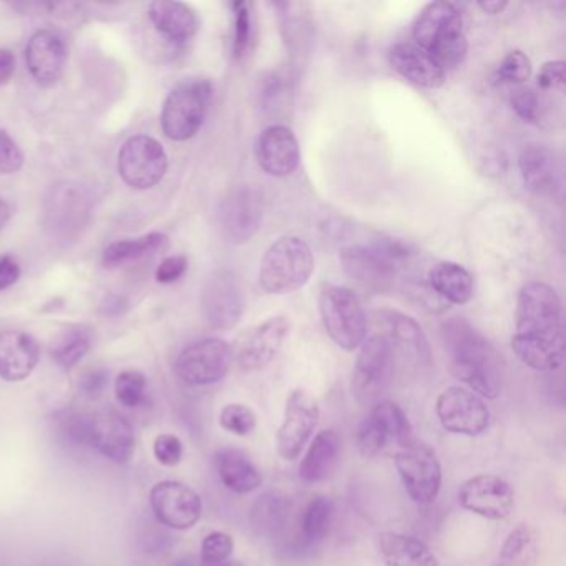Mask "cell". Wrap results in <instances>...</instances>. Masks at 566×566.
<instances>
[{
	"instance_id": "cell-1",
	"label": "cell",
	"mask_w": 566,
	"mask_h": 566,
	"mask_svg": "<svg viewBox=\"0 0 566 566\" xmlns=\"http://www.w3.org/2000/svg\"><path fill=\"white\" fill-rule=\"evenodd\" d=\"M511 350L520 363L539 373L562 367L565 359L562 300L549 284L532 281L521 287Z\"/></svg>"
},
{
	"instance_id": "cell-2",
	"label": "cell",
	"mask_w": 566,
	"mask_h": 566,
	"mask_svg": "<svg viewBox=\"0 0 566 566\" xmlns=\"http://www.w3.org/2000/svg\"><path fill=\"white\" fill-rule=\"evenodd\" d=\"M449 369L482 399H497L504 389V361L494 344L467 319L452 318L443 326Z\"/></svg>"
},
{
	"instance_id": "cell-3",
	"label": "cell",
	"mask_w": 566,
	"mask_h": 566,
	"mask_svg": "<svg viewBox=\"0 0 566 566\" xmlns=\"http://www.w3.org/2000/svg\"><path fill=\"white\" fill-rule=\"evenodd\" d=\"M414 44L444 70L456 69L465 60L467 42L463 19L450 2H431L422 9L414 24Z\"/></svg>"
},
{
	"instance_id": "cell-4",
	"label": "cell",
	"mask_w": 566,
	"mask_h": 566,
	"mask_svg": "<svg viewBox=\"0 0 566 566\" xmlns=\"http://www.w3.org/2000/svg\"><path fill=\"white\" fill-rule=\"evenodd\" d=\"M315 273V256L304 239L283 236L264 252L259 264V286L264 293H294L306 286Z\"/></svg>"
},
{
	"instance_id": "cell-5",
	"label": "cell",
	"mask_w": 566,
	"mask_h": 566,
	"mask_svg": "<svg viewBox=\"0 0 566 566\" xmlns=\"http://www.w3.org/2000/svg\"><path fill=\"white\" fill-rule=\"evenodd\" d=\"M213 101V85L207 79H188L178 83L162 108L163 133L173 142H187L193 139L210 111Z\"/></svg>"
},
{
	"instance_id": "cell-6",
	"label": "cell",
	"mask_w": 566,
	"mask_h": 566,
	"mask_svg": "<svg viewBox=\"0 0 566 566\" xmlns=\"http://www.w3.org/2000/svg\"><path fill=\"white\" fill-rule=\"evenodd\" d=\"M408 258L409 249L394 239H380L374 246H347L339 256L344 273L370 291L392 287L399 264Z\"/></svg>"
},
{
	"instance_id": "cell-7",
	"label": "cell",
	"mask_w": 566,
	"mask_h": 566,
	"mask_svg": "<svg viewBox=\"0 0 566 566\" xmlns=\"http://www.w3.org/2000/svg\"><path fill=\"white\" fill-rule=\"evenodd\" d=\"M319 313L329 338L341 350L353 353L367 338V316L356 293L350 287H322L319 294Z\"/></svg>"
},
{
	"instance_id": "cell-8",
	"label": "cell",
	"mask_w": 566,
	"mask_h": 566,
	"mask_svg": "<svg viewBox=\"0 0 566 566\" xmlns=\"http://www.w3.org/2000/svg\"><path fill=\"white\" fill-rule=\"evenodd\" d=\"M91 193L79 181H59L44 198V225L54 238H76L91 220Z\"/></svg>"
},
{
	"instance_id": "cell-9",
	"label": "cell",
	"mask_w": 566,
	"mask_h": 566,
	"mask_svg": "<svg viewBox=\"0 0 566 566\" xmlns=\"http://www.w3.org/2000/svg\"><path fill=\"white\" fill-rule=\"evenodd\" d=\"M357 447L364 457H376L389 447L402 449L414 440L408 414L396 402L379 401L357 428Z\"/></svg>"
},
{
	"instance_id": "cell-10",
	"label": "cell",
	"mask_w": 566,
	"mask_h": 566,
	"mask_svg": "<svg viewBox=\"0 0 566 566\" xmlns=\"http://www.w3.org/2000/svg\"><path fill=\"white\" fill-rule=\"evenodd\" d=\"M396 469L409 497L418 505H431L443 487V465L427 443L414 439L396 452Z\"/></svg>"
},
{
	"instance_id": "cell-11",
	"label": "cell",
	"mask_w": 566,
	"mask_h": 566,
	"mask_svg": "<svg viewBox=\"0 0 566 566\" xmlns=\"http://www.w3.org/2000/svg\"><path fill=\"white\" fill-rule=\"evenodd\" d=\"M232 364V345L223 339L208 338L181 351L175 361V373L188 386H213L225 379Z\"/></svg>"
},
{
	"instance_id": "cell-12",
	"label": "cell",
	"mask_w": 566,
	"mask_h": 566,
	"mask_svg": "<svg viewBox=\"0 0 566 566\" xmlns=\"http://www.w3.org/2000/svg\"><path fill=\"white\" fill-rule=\"evenodd\" d=\"M394 369V350L382 335L361 345L353 374V390L361 405H374L386 392Z\"/></svg>"
},
{
	"instance_id": "cell-13",
	"label": "cell",
	"mask_w": 566,
	"mask_h": 566,
	"mask_svg": "<svg viewBox=\"0 0 566 566\" xmlns=\"http://www.w3.org/2000/svg\"><path fill=\"white\" fill-rule=\"evenodd\" d=\"M168 155L158 140L137 135L128 139L118 152V173L133 190H150L165 178Z\"/></svg>"
},
{
	"instance_id": "cell-14",
	"label": "cell",
	"mask_w": 566,
	"mask_h": 566,
	"mask_svg": "<svg viewBox=\"0 0 566 566\" xmlns=\"http://www.w3.org/2000/svg\"><path fill=\"white\" fill-rule=\"evenodd\" d=\"M287 316H273L243 332L233 347V361L243 373H256L270 366L290 338Z\"/></svg>"
},
{
	"instance_id": "cell-15",
	"label": "cell",
	"mask_w": 566,
	"mask_h": 566,
	"mask_svg": "<svg viewBox=\"0 0 566 566\" xmlns=\"http://www.w3.org/2000/svg\"><path fill=\"white\" fill-rule=\"evenodd\" d=\"M263 223V197L255 187L243 185L223 198L217 208V226L232 245L248 243Z\"/></svg>"
},
{
	"instance_id": "cell-16",
	"label": "cell",
	"mask_w": 566,
	"mask_h": 566,
	"mask_svg": "<svg viewBox=\"0 0 566 566\" xmlns=\"http://www.w3.org/2000/svg\"><path fill=\"white\" fill-rule=\"evenodd\" d=\"M319 418L318 401L304 390H293L284 405L283 424L278 428V453L284 460H296L315 434Z\"/></svg>"
},
{
	"instance_id": "cell-17",
	"label": "cell",
	"mask_w": 566,
	"mask_h": 566,
	"mask_svg": "<svg viewBox=\"0 0 566 566\" xmlns=\"http://www.w3.org/2000/svg\"><path fill=\"white\" fill-rule=\"evenodd\" d=\"M435 411L440 425L452 434L476 437L487 432L491 425V411L484 399L467 387L452 386L444 390Z\"/></svg>"
},
{
	"instance_id": "cell-18",
	"label": "cell",
	"mask_w": 566,
	"mask_h": 566,
	"mask_svg": "<svg viewBox=\"0 0 566 566\" xmlns=\"http://www.w3.org/2000/svg\"><path fill=\"white\" fill-rule=\"evenodd\" d=\"M150 505L156 521L173 530L197 526L203 514L200 494L181 482L163 481L150 491Z\"/></svg>"
},
{
	"instance_id": "cell-19",
	"label": "cell",
	"mask_w": 566,
	"mask_h": 566,
	"mask_svg": "<svg viewBox=\"0 0 566 566\" xmlns=\"http://www.w3.org/2000/svg\"><path fill=\"white\" fill-rule=\"evenodd\" d=\"M201 309L208 325L216 331H229L238 325L245 311V294L235 273L217 271L207 281Z\"/></svg>"
},
{
	"instance_id": "cell-20",
	"label": "cell",
	"mask_w": 566,
	"mask_h": 566,
	"mask_svg": "<svg viewBox=\"0 0 566 566\" xmlns=\"http://www.w3.org/2000/svg\"><path fill=\"white\" fill-rule=\"evenodd\" d=\"M462 508L487 518L504 520L514 510L515 491L505 479L497 475H475L463 482L459 491Z\"/></svg>"
},
{
	"instance_id": "cell-21",
	"label": "cell",
	"mask_w": 566,
	"mask_h": 566,
	"mask_svg": "<svg viewBox=\"0 0 566 566\" xmlns=\"http://www.w3.org/2000/svg\"><path fill=\"white\" fill-rule=\"evenodd\" d=\"M89 447L97 450L105 459L125 465L135 453V431L118 412L89 415Z\"/></svg>"
},
{
	"instance_id": "cell-22",
	"label": "cell",
	"mask_w": 566,
	"mask_h": 566,
	"mask_svg": "<svg viewBox=\"0 0 566 566\" xmlns=\"http://www.w3.org/2000/svg\"><path fill=\"white\" fill-rule=\"evenodd\" d=\"M256 162L270 177H290L300 163V146L286 125H271L259 133L255 145Z\"/></svg>"
},
{
	"instance_id": "cell-23",
	"label": "cell",
	"mask_w": 566,
	"mask_h": 566,
	"mask_svg": "<svg viewBox=\"0 0 566 566\" xmlns=\"http://www.w3.org/2000/svg\"><path fill=\"white\" fill-rule=\"evenodd\" d=\"M67 52L66 40L50 28L35 32L25 47V63L35 82L40 85H52L66 70Z\"/></svg>"
},
{
	"instance_id": "cell-24",
	"label": "cell",
	"mask_w": 566,
	"mask_h": 566,
	"mask_svg": "<svg viewBox=\"0 0 566 566\" xmlns=\"http://www.w3.org/2000/svg\"><path fill=\"white\" fill-rule=\"evenodd\" d=\"M374 319L382 331L379 335L389 341L392 350L398 347L405 356L417 361L418 364H425V366L431 364V344L424 329L414 319L392 309H377L374 313Z\"/></svg>"
},
{
	"instance_id": "cell-25",
	"label": "cell",
	"mask_w": 566,
	"mask_h": 566,
	"mask_svg": "<svg viewBox=\"0 0 566 566\" xmlns=\"http://www.w3.org/2000/svg\"><path fill=\"white\" fill-rule=\"evenodd\" d=\"M40 361V345L24 331H0V379L22 382Z\"/></svg>"
},
{
	"instance_id": "cell-26",
	"label": "cell",
	"mask_w": 566,
	"mask_h": 566,
	"mask_svg": "<svg viewBox=\"0 0 566 566\" xmlns=\"http://www.w3.org/2000/svg\"><path fill=\"white\" fill-rule=\"evenodd\" d=\"M390 66L399 75L424 89H439L446 83V70L435 62L421 47L402 42L389 54Z\"/></svg>"
},
{
	"instance_id": "cell-27",
	"label": "cell",
	"mask_w": 566,
	"mask_h": 566,
	"mask_svg": "<svg viewBox=\"0 0 566 566\" xmlns=\"http://www.w3.org/2000/svg\"><path fill=\"white\" fill-rule=\"evenodd\" d=\"M521 178L536 197H553L559 190V165L555 153L545 145H527L521 150Z\"/></svg>"
},
{
	"instance_id": "cell-28",
	"label": "cell",
	"mask_w": 566,
	"mask_h": 566,
	"mask_svg": "<svg viewBox=\"0 0 566 566\" xmlns=\"http://www.w3.org/2000/svg\"><path fill=\"white\" fill-rule=\"evenodd\" d=\"M150 21L156 31L172 44H187L197 35L200 19L197 12L184 2L160 0L150 5Z\"/></svg>"
},
{
	"instance_id": "cell-29",
	"label": "cell",
	"mask_w": 566,
	"mask_h": 566,
	"mask_svg": "<svg viewBox=\"0 0 566 566\" xmlns=\"http://www.w3.org/2000/svg\"><path fill=\"white\" fill-rule=\"evenodd\" d=\"M341 446V437L334 428L319 432L309 446L308 452L300 460V481L304 484H319L326 481L338 467Z\"/></svg>"
},
{
	"instance_id": "cell-30",
	"label": "cell",
	"mask_w": 566,
	"mask_h": 566,
	"mask_svg": "<svg viewBox=\"0 0 566 566\" xmlns=\"http://www.w3.org/2000/svg\"><path fill=\"white\" fill-rule=\"evenodd\" d=\"M217 476L233 494L246 495L258 491L263 484V475L248 456L238 449L217 450L214 456Z\"/></svg>"
},
{
	"instance_id": "cell-31",
	"label": "cell",
	"mask_w": 566,
	"mask_h": 566,
	"mask_svg": "<svg viewBox=\"0 0 566 566\" xmlns=\"http://www.w3.org/2000/svg\"><path fill=\"white\" fill-rule=\"evenodd\" d=\"M377 545L387 566H440L434 552L415 536L384 532Z\"/></svg>"
},
{
	"instance_id": "cell-32",
	"label": "cell",
	"mask_w": 566,
	"mask_h": 566,
	"mask_svg": "<svg viewBox=\"0 0 566 566\" xmlns=\"http://www.w3.org/2000/svg\"><path fill=\"white\" fill-rule=\"evenodd\" d=\"M290 511V497L283 492L270 491L252 504L249 523L259 536L276 540L286 532Z\"/></svg>"
},
{
	"instance_id": "cell-33",
	"label": "cell",
	"mask_w": 566,
	"mask_h": 566,
	"mask_svg": "<svg viewBox=\"0 0 566 566\" xmlns=\"http://www.w3.org/2000/svg\"><path fill=\"white\" fill-rule=\"evenodd\" d=\"M427 281L431 290L449 303L462 306L473 297V276L462 264L452 261L435 264Z\"/></svg>"
},
{
	"instance_id": "cell-34",
	"label": "cell",
	"mask_w": 566,
	"mask_h": 566,
	"mask_svg": "<svg viewBox=\"0 0 566 566\" xmlns=\"http://www.w3.org/2000/svg\"><path fill=\"white\" fill-rule=\"evenodd\" d=\"M539 559V539L527 523H518L510 530L500 552L491 566H535Z\"/></svg>"
},
{
	"instance_id": "cell-35",
	"label": "cell",
	"mask_w": 566,
	"mask_h": 566,
	"mask_svg": "<svg viewBox=\"0 0 566 566\" xmlns=\"http://www.w3.org/2000/svg\"><path fill=\"white\" fill-rule=\"evenodd\" d=\"M166 243H168V239L162 233H150L142 238L111 243L110 246L105 248L102 261L107 268H118L121 264L132 263L137 259L155 255L160 249L165 248Z\"/></svg>"
},
{
	"instance_id": "cell-36",
	"label": "cell",
	"mask_w": 566,
	"mask_h": 566,
	"mask_svg": "<svg viewBox=\"0 0 566 566\" xmlns=\"http://www.w3.org/2000/svg\"><path fill=\"white\" fill-rule=\"evenodd\" d=\"M334 511L331 498L326 495L313 498L304 508L303 517H300V533H303L304 542L311 543V545L322 542L331 530Z\"/></svg>"
},
{
	"instance_id": "cell-37",
	"label": "cell",
	"mask_w": 566,
	"mask_h": 566,
	"mask_svg": "<svg viewBox=\"0 0 566 566\" xmlns=\"http://www.w3.org/2000/svg\"><path fill=\"white\" fill-rule=\"evenodd\" d=\"M91 350V339L82 329H70L52 347V357L63 369H72Z\"/></svg>"
},
{
	"instance_id": "cell-38",
	"label": "cell",
	"mask_w": 566,
	"mask_h": 566,
	"mask_svg": "<svg viewBox=\"0 0 566 566\" xmlns=\"http://www.w3.org/2000/svg\"><path fill=\"white\" fill-rule=\"evenodd\" d=\"M233 59L241 60L248 54L252 42L251 4L233 2Z\"/></svg>"
},
{
	"instance_id": "cell-39",
	"label": "cell",
	"mask_w": 566,
	"mask_h": 566,
	"mask_svg": "<svg viewBox=\"0 0 566 566\" xmlns=\"http://www.w3.org/2000/svg\"><path fill=\"white\" fill-rule=\"evenodd\" d=\"M146 377L139 370H125L115 380V396L123 408L135 409L146 398Z\"/></svg>"
},
{
	"instance_id": "cell-40",
	"label": "cell",
	"mask_w": 566,
	"mask_h": 566,
	"mask_svg": "<svg viewBox=\"0 0 566 566\" xmlns=\"http://www.w3.org/2000/svg\"><path fill=\"white\" fill-rule=\"evenodd\" d=\"M495 76H497V82L521 85L532 76V62H530L527 54L521 52V50H514L502 60Z\"/></svg>"
},
{
	"instance_id": "cell-41",
	"label": "cell",
	"mask_w": 566,
	"mask_h": 566,
	"mask_svg": "<svg viewBox=\"0 0 566 566\" xmlns=\"http://www.w3.org/2000/svg\"><path fill=\"white\" fill-rule=\"evenodd\" d=\"M235 552V542L232 535L225 532H213L204 536L201 543V565L220 566L228 562Z\"/></svg>"
},
{
	"instance_id": "cell-42",
	"label": "cell",
	"mask_w": 566,
	"mask_h": 566,
	"mask_svg": "<svg viewBox=\"0 0 566 566\" xmlns=\"http://www.w3.org/2000/svg\"><path fill=\"white\" fill-rule=\"evenodd\" d=\"M220 424L225 431L246 437L256 428V415L248 405L228 404L220 414Z\"/></svg>"
},
{
	"instance_id": "cell-43",
	"label": "cell",
	"mask_w": 566,
	"mask_h": 566,
	"mask_svg": "<svg viewBox=\"0 0 566 566\" xmlns=\"http://www.w3.org/2000/svg\"><path fill=\"white\" fill-rule=\"evenodd\" d=\"M24 166V153L14 139L0 128V175H14Z\"/></svg>"
},
{
	"instance_id": "cell-44",
	"label": "cell",
	"mask_w": 566,
	"mask_h": 566,
	"mask_svg": "<svg viewBox=\"0 0 566 566\" xmlns=\"http://www.w3.org/2000/svg\"><path fill=\"white\" fill-rule=\"evenodd\" d=\"M511 107L521 120L535 123L539 120L540 98L529 86H518L510 97Z\"/></svg>"
},
{
	"instance_id": "cell-45",
	"label": "cell",
	"mask_w": 566,
	"mask_h": 566,
	"mask_svg": "<svg viewBox=\"0 0 566 566\" xmlns=\"http://www.w3.org/2000/svg\"><path fill=\"white\" fill-rule=\"evenodd\" d=\"M153 453L162 465L177 467L184 459V443L178 439L177 435H158L153 444Z\"/></svg>"
},
{
	"instance_id": "cell-46",
	"label": "cell",
	"mask_w": 566,
	"mask_h": 566,
	"mask_svg": "<svg viewBox=\"0 0 566 566\" xmlns=\"http://www.w3.org/2000/svg\"><path fill=\"white\" fill-rule=\"evenodd\" d=\"M566 63L563 60H550L545 62L536 75V83H539L542 91H565L566 86Z\"/></svg>"
},
{
	"instance_id": "cell-47",
	"label": "cell",
	"mask_w": 566,
	"mask_h": 566,
	"mask_svg": "<svg viewBox=\"0 0 566 566\" xmlns=\"http://www.w3.org/2000/svg\"><path fill=\"white\" fill-rule=\"evenodd\" d=\"M188 270V259L185 256H168L163 259L160 267L156 268L155 278L158 283L169 284L180 280Z\"/></svg>"
},
{
	"instance_id": "cell-48",
	"label": "cell",
	"mask_w": 566,
	"mask_h": 566,
	"mask_svg": "<svg viewBox=\"0 0 566 566\" xmlns=\"http://www.w3.org/2000/svg\"><path fill=\"white\" fill-rule=\"evenodd\" d=\"M21 278V267L11 256L0 258V291L8 290Z\"/></svg>"
},
{
	"instance_id": "cell-49",
	"label": "cell",
	"mask_w": 566,
	"mask_h": 566,
	"mask_svg": "<svg viewBox=\"0 0 566 566\" xmlns=\"http://www.w3.org/2000/svg\"><path fill=\"white\" fill-rule=\"evenodd\" d=\"M107 373L105 370H92V373L86 374L83 377V390H85L86 396H91V398H95V396L102 394V390L107 386Z\"/></svg>"
},
{
	"instance_id": "cell-50",
	"label": "cell",
	"mask_w": 566,
	"mask_h": 566,
	"mask_svg": "<svg viewBox=\"0 0 566 566\" xmlns=\"http://www.w3.org/2000/svg\"><path fill=\"white\" fill-rule=\"evenodd\" d=\"M15 72V56L12 50L0 49V86L11 82Z\"/></svg>"
},
{
	"instance_id": "cell-51",
	"label": "cell",
	"mask_w": 566,
	"mask_h": 566,
	"mask_svg": "<svg viewBox=\"0 0 566 566\" xmlns=\"http://www.w3.org/2000/svg\"><path fill=\"white\" fill-rule=\"evenodd\" d=\"M127 308L128 303L125 297L117 296V294L105 297L104 304H102V311L110 316L121 315Z\"/></svg>"
},
{
	"instance_id": "cell-52",
	"label": "cell",
	"mask_w": 566,
	"mask_h": 566,
	"mask_svg": "<svg viewBox=\"0 0 566 566\" xmlns=\"http://www.w3.org/2000/svg\"><path fill=\"white\" fill-rule=\"evenodd\" d=\"M479 8L488 15L502 14L508 8V2H500V0H487V2H479Z\"/></svg>"
},
{
	"instance_id": "cell-53",
	"label": "cell",
	"mask_w": 566,
	"mask_h": 566,
	"mask_svg": "<svg viewBox=\"0 0 566 566\" xmlns=\"http://www.w3.org/2000/svg\"><path fill=\"white\" fill-rule=\"evenodd\" d=\"M12 216V208L4 198H0V232L5 228Z\"/></svg>"
},
{
	"instance_id": "cell-54",
	"label": "cell",
	"mask_w": 566,
	"mask_h": 566,
	"mask_svg": "<svg viewBox=\"0 0 566 566\" xmlns=\"http://www.w3.org/2000/svg\"><path fill=\"white\" fill-rule=\"evenodd\" d=\"M220 566H246L245 563L238 562V559H228Z\"/></svg>"
}]
</instances>
